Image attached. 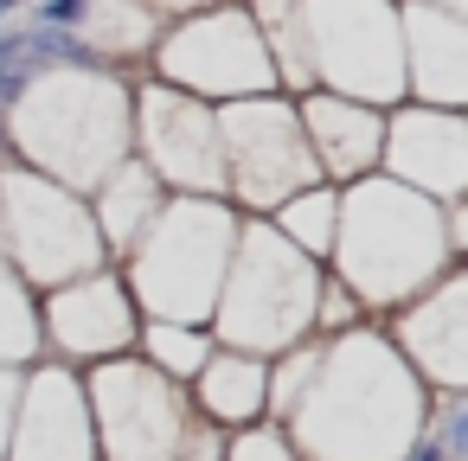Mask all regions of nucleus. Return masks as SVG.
Wrapping results in <instances>:
<instances>
[{
    "label": "nucleus",
    "mask_w": 468,
    "mask_h": 461,
    "mask_svg": "<svg viewBox=\"0 0 468 461\" xmlns=\"http://www.w3.org/2000/svg\"><path fill=\"white\" fill-rule=\"evenodd\" d=\"M430 403L436 397L417 384V372L366 320L321 340V372L282 435L302 461H410L430 429Z\"/></svg>",
    "instance_id": "nucleus-1"
},
{
    "label": "nucleus",
    "mask_w": 468,
    "mask_h": 461,
    "mask_svg": "<svg viewBox=\"0 0 468 461\" xmlns=\"http://www.w3.org/2000/svg\"><path fill=\"white\" fill-rule=\"evenodd\" d=\"M135 154V84L90 58L20 78L0 116V161L90 199Z\"/></svg>",
    "instance_id": "nucleus-2"
},
{
    "label": "nucleus",
    "mask_w": 468,
    "mask_h": 461,
    "mask_svg": "<svg viewBox=\"0 0 468 461\" xmlns=\"http://www.w3.org/2000/svg\"><path fill=\"white\" fill-rule=\"evenodd\" d=\"M455 263L462 257L449 250L442 205H430L423 193H410V186H398L385 173H366V180L340 186L327 276L366 308V320L417 301Z\"/></svg>",
    "instance_id": "nucleus-3"
},
{
    "label": "nucleus",
    "mask_w": 468,
    "mask_h": 461,
    "mask_svg": "<svg viewBox=\"0 0 468 461\" xmlns=\"http://www.w3.org/2000/svg\"><path fill=\"white\" fill-rule=\"evenodd\" d=\"M321 263H308L295 244L276 237L270 218H238V244L212 301V346L276 359L302 340H314V295H321Z\"/></svg>",
    "instance_id": "nucleus-4"
},
{
    "label": "nucleus",
    "mask_w": 468,
    "mask_h": 461,
    "mask_svg": "<svg viewBox=\"0 0 468 461\" xmlns=\"http://www.w3.org/2000/svg\"><path fill=\"white\" fill-rule=\"evenodd\" d=\"M231 244H238V212L225 199H167L154 212V225L129 244L116 276L142 320L206 327L225 263H231Z\"/></svg>",
    "instance_id": "nucleus-5"
},
{
    "label": "nucleus",
    "mask_w": 468,
    "mask_h": 461,
    "mask_svg": "<svg viewBox=\"0 0 468 461\" xmlns=\"http://www.w3.org/2000/svg\"><path fill=\"white\" fill-rule=\"evenodd\" d=\"M0 263L33 295H52L78 276L110 269L90 205L14 161H0Z\"/></svg>",
    "instance_id": "nucleus-6"
},
{
    "label": "nucleus",
    "mask_w": 468,
    "mask_h": 461,
    "mask_svg": "<svg viewBox=\"0 0 468 461\" xmlns=\"http://www.w3.org/2000/svg\"><path fill=\"white\" fill-rule=\"evenodd\" d=\"M308 78L327 97L398 110L404 103V46L398 0H295Z\"/></svg>",
    "instance_id": "nucleus-7"
},
{
    "label": "nucleus",
    "mask_w": 468,
    "mask_h": 461,
    "mask_svg": "<svg viewBox=\"0 0 468 461\" xmlns=\"http://www.w3.org/2000/svg\"><path fill=\"white\" fill-rule=\"evenodd\" d=\"M148 78L167 84V90H186V97H199V103H212V110L250 103V97H270V90H276L263 33H257V20L244 14V0L161 26V39H154V52H148Z\"/></svg>",
    "instance_id": "nucleus-8"
},
{
    "label": "nucleus",
    "mask_w": 468,
    "mask_h": 461,
    "mask_svg": "<svg viewBox=\"0 0 468 461\" xmlns=\"http://www.w3.org/2000/svg\"><path fill=\"white\" fill-rule=\"evenodd\" d=\"M218 148H225V205L238 218H270L282 199L321 186L314 154L302 141V116L289 97H250L218 110Z\"/></svg>",
    "instance_id": "nucleus-9"
},
{
    "label": "nucleus",
    "mask_w": 468,
    "mask_h": 461,
    "mask_svg": "<svg viewBox=\"0 0 468 461\" xmlns=\"http://www.w3.org/2000/svg\"><path fill=\"white\" fill-rule=\"evenodd\" d=\"M84 403H90V435H97V461H174L193 423L186 384L161 378L154 365L129 359H103L84 372Z\"/></svg>",
    "instance_id": "nucleus-10"
},
{
    "label": "nucleus",
    "mask_w": 468,
    "mask_h": 461,
    "mask_svg": "<svg viewBox=\"0 0 468 461\" xmlns=\"http://www.w3.org/2000/svg\"><path fill=\"white\" fill-rule=\"evenodd\" d=\"M135 161L167 186V199H225L218 110L154 78H135Z\"/></svg>",
    "instance_id": "nucleus-11"
},
{
    "label": "nucleus",
    "mask_w": 468,
    "mask_h": 461,
    "mask_svg": "<svg viewBox=\"0 0 468 461\" xmlns=\"http://www.w3.org/2000/svg\"><path fill=\"white\" fill-rule=\"evenodd\" d=\"M135 333H142V314L116 269H97V276H78V282L39 295V359L90 372L103 359H129Z\"/></svg>",
    "instance_id": "nucleus-12"
},
{
    "label": "nucleus",
    "mask_w": 468,
    "mask_h": 461,
    "mask_svg": "<svg viewBox=\"0 0 468 461\" xmlns=\"http://www.w3.org/2000/svg\"><path fill=\"white\" fill-rule=\"evenodd\" d=\"M378 333L391 340V352L417 372L430 397H462L468 391V269L455 263L417 301L391 308Z\"/></svg>",
    "instance_id": "nucleus-13"
},
{
    "label": "nucleus",
    "mask_w": 468,
    "mask_h": 461,
    "mask_svg": "<svg viewBox=\"0 0 468 461\" xmlns=\"http://www.w3.org/2000/svg\"><path fill=\"white\" fill-rule=\"evenodd\" d=\"M378 173L423 193L430 205H462L468 199V122L455 110H423V103L385 110Z\"/></svg>",
    "instance_id": "nucleus-14"
},
{
    "label": "nucleus",
    "mask_w": 468,
    "mask_h": 461,
    "mask_svg": "<svg viewBox=\"0 0 468 461\" xmlns=\"http://www.w3.org/2000/svg\"><path fill=\"white\" fill-rule=\"evenodd\" d=\"M0 461H97L90 435V403H84V372L39 359L20 372V403H14V435Z\"/></svg>",
    "instance_id": "nucleus-15"
},
{
    "label": "nucleus",
    "mask_w": 468,
    "mask_h": 461,
    "mask_svg": "<svg viewBox=\"0 0 468 461\" xmlns=\"http://www.w3.org/2000/svg\"><path fill=\"white\" fill-rule=\"evenodd\" d=\"M398 46H404V103L455 110L468 103V26L423 0H398Z\"/></svg>",
    "instance_id": "nucleus-16"
},
{
    "label": "nucleus",
    "mask_w": 468,
    "mask_h": 461,
    "mask_svg": "<svg viewBox=\"0 0 468 461\" xmlns=\"http://www.w3.org/2000/svg\"><path fill=\"white\" fill-rule=\"evenodd\" d=\"M295 116H302V141H308V154H314L321 186L340 193V186L378 173L385 110H366V103H346V97L308 90V97H295Z\"/></svg>",
    "instance_id": "nucleus-17"
},
{
    "label": "nucleus",
    "mask_w": 468,
    "mask_h": 461,
    "mask_svg": "<svg viewBox=\"0 0 468 461\" xmlns=\"http://www.w3.org/2000/svg\"><path fill=\"white\" fill-rule=\"evenodd\" d=\"M263 391H270V359L257 352H231V346H212V359L199 365V378L186 384V403L199 423L212 429H250L263 423Z\"/></svg>",
    "instance_id": "nucleus-18"
},
{
    "label": "nucleus",
    "mask_w": 468,
    "mask_h": 461,
    "mask_svg": "<svg viewBox=\"0 0 468 461\" xmlns=\"http://www.w3.org/2000/svg\"><path fill=\"white\" fill-rule=\"evenodd\" d=\"M84 205H90L97 237H103V257H110V269H116V263L129 257V244H135V237L154 225V212L167 205V186H161L135 154H129V161H122V167H116V173L84 199Z\"/></svg>",
    "instance_id": "nucleus-19"
},
{
    "label": "nucleus",
    "mask_w": 468,
    "mask_h": 461,
    "mask_svg": "<svg viewBox=\"0 0 468 461\" xmlns=\"http://www.w3.org/2000/svg\"><path fill=\"white\" fill-rule=\"evenodd\" d=\"M154 39H161V20L142 7V0H84L78 46H84V58H90V65H103V71H122V78H129V65H148Z\"/></svg>",
    "instance_id": "nucleus-20"
},
{
    "label": "nucleus",
    "mask_w": 468,
    "mask_h": 461,
    "mask_svg": "<svg viewBox=\"0 0 468 461\" xmlns=\"http://www.w3.org/2000/svg\"><path fill=\"white\" fill-rule=\"evenodd\" d=\"M334 218H340V193H334V186H308V193H295V199H282V205L270 212L276 237L295 244V250H302L308 263H321V269H327V250H334Z\"/></svg>",
    "instance_id": "nucleus-21"
},
{
    "label": "nucleus",
    "mask_w": 468,
    "mask_h": 461,
    "mask_svg": "<svg viewBox=\"0 0 468 461\" xmlns=\"http://www.w3.org/2000/svg\"><path fill=\"white\" fill-rule=\"evenodd\" d=\"M135 359L154 365V372L174 378V384H193L199 365L212 359V333H206V327H174V320H142V333H135Z\"/></svg>",
    "instance_id": "nucleus-22"
},
{
    "label": "nucleus",
    "mask_w": 468,
    "mask_h": 461,
    "mask_svg": "<svg viewBox=\"0 0 468 461\" xmlns=\"http://www.w3.org/2000/svg\"><path fill=\"white\" fill-rule=\"evenodd\" d=\"M0 365L27 372L39 365V295L0 263Z\"/></svg>",
    "instance_id": "nucleus-23"
},
{
    "label": "nucleus",
    "mask_w": 468,
    "mask_h": 461,
    "mask_svg": "<svg viewBox=\"0 0 468 461\" xmlns=\"http://www.w3.org/2000/svg\"><path fill=\"white\" fill-rule=\"evenodd\" d=\"M314 372H321V340H302V346L276 352V359H270V391H263V423H276V429H282V423L302 410V397H308Z\"/></svg>",
    "instance_id": "nucleus-24"
},
{
    "label": "nucleus",
    "mask_w": 468,
    "mask_h": 461,
    "mask_svg": "<svg viewBox=\"0 0 468 461\" xmlns=\"http://www.w3.org/2000/svg\"><path fill=\"white\" fill-rule=\"evenodd\" d=\"M225 461H302V455H295V442L276 423H250V429L225 435Z\"/></svg>",
    "instance_id": "nucleus-25"
},
{
    "label": "nucleus",
    "mask_w": 468,
    "mask_h": 461,
    "mask_svg": "<svg viewBox=\"0 0 468 461\" xmlns=\"http://www.w3.org/2000/svg\"><path fill=\"white\" fill-rule=\"evenodd\" d=\"M353 327H366V308H359L334 276H321V295H314V340H334V333H353Z\"/></svg>",
    "instance_id": "nucleus-26"
},
{
    "label": "nucleus",
    "mask_w": 468,
    "mask_h": 461,
    "mask_svg": "<svg viewBox=\"0 0 468 461\" xmlns=\"http://www.w3.org/2000/svg\"><path fill=\"white\" fill-rule=\"evenodd\" d=\"M174 461H225V429H212V423H186V442H180V455Z\"/></svg>",
    "instance_id": "nucleus-27"
},
{
    "label": "nucleus",
    "mask_w": 468,
    "mask_h": 461,
    "mask_svg": "<svg viewBox=\"0 0 468 461\" xmlns=\"http://www.w3.org/2000/svg\"><path fill=\"white\" fill-rule=\"evenodd\" d=\"M142 7H148L161 26H174V20H193V14H212V7H231V0H142Z\"/></svg>",
    "instance_id": "nucleus-28"
},
{
    "label": "nucleus",
    "mask_w": 468,
    "mask_h": 461,
    "mask_svg": "<svg viewBox=\"0 0 468 461\" xmlns=\"http://www.w3.org/2000/svg\"><path fill=\"white\" fill-rule=\"evenodd\" d=\"M14 403H20V372L0 365V455H7V435H14Z\"/></svg>",
    "instance_id": "nucleus-29"
},
{
    "label": "nucleus",
    "mask_w": 468,
    "mask_h": 461,
    "mask_svg": "<svg viewBox=\"0 0 468 461\" xmlns=\"http://www.w3.org/2000/svg\"><path fill=\"white\" fill-rule=\"evenodd\" d=\"M423 7H436V14H455V20H462V14H468V0H423Z\"/></svg>",
    "instance_id": "nucleus-30"
}]
</instances>
